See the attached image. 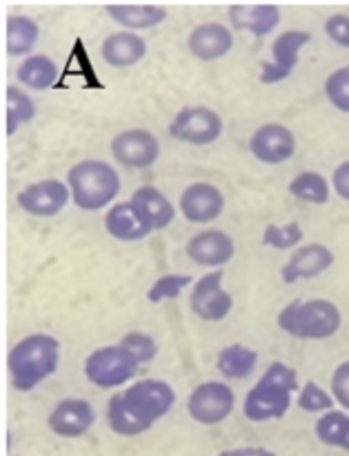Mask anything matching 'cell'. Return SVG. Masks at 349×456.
<instances>
[{"label": "cell", "mask_w": 349, "mask_h": 456, "mask_svg": "<svg viewBox=\"0 0 349 456\" xmlns=\"http://www.w3.org/2000/svg\"><path fill=\"white\" fill-rule=\"evenodd\" d=\"M296 405L303 412H332L334 410V396L328 395L319 383L307 381L298 392Z\"/></svg>", "instance_id": "32"}, {"label": "cell", "mask_w": 349, "mask_h": 456, "mask_svg": "<svg viewBox=\"0 0 349 456\" xmlns=\"http://www.w3.org/2000/svg\"><path fill=\"white\" fill-rule=\"evenodd\" d=\"M16 78L22 87L45 92L58 80V65L45 53H31L18 65Z\"/></svg>", "instance_id": "24"}, {"label": "cell", "mask_w": 349, "mask_h": 456, "mask_svg": "<svg viewBox=\"0 0 349 456\" xmlns=\"http://www.w3.org/2000/svg\"><path fill=\"white\" fill-rule=\"evenodd\" d=\"M294 392H301L298 390L296 370L289 368L288 363L274 361L245 396V419L254 423L283 419L292 408Z\"/></svg>", "instance_id": "3"}, {"label": "cell", "mask_w": 349, "mask_h": 456, "mask_svg": "<svg viewBox=\"0 0 349 456\" xmlns=\"http://www.w3.org/2000/svg\"><path fill=\"white\" fill-rule=\"evenodd\" d=\"M332 187L343 200H349V160L338 165L332 174Z\"/></svg>", "instance_id": "37"}, {"label": "cell", "mask_w": 349, "mask_h": 456, "mask_svg": "<svg viewBox=\"0 0 349 456\" xmlns=\"http://www.w3.org/2000/svg\"><path fill=\"white\" fill-rule=\"evenodd\" d=\"M312 43V34L305 29H288L272 45V61L261 62V83H283L296 69L301 49Z\"/></svg>", "instance_id": "10"}, {"label": "cell", "mask_w": 349, "mask_h": 456, "mask_svg": "<svg viewBox=\"0 0 349 456\" xmlns=\"http://www.w3.org/2000/svg\"><path fill=\"white\" fill-rule=\"evenodd\" d=\"M105 230L110 232L111 239L123 240V243H138L154 232L132 200L116 203L107 209Z\"/></svg>", "instance_id": "19"}, {"label": "cell", "mask_w": 349, "mask_h": 456, "mask_svg": "<svg viewBox=\"0 0 349 456\" xmlns=\"http://www.w3.org/2000/svg\"><path fill=\"white\" fill-rule=\"evenodd\" d=\"M236 408V395L227 383L205 381L191 390L187 399V412L200 426H218Z\"/></svg>", "instance_id": "8"}, {"label": "cell", "mask_w": 349, "mask_h": 456, "mask_svg": "<svg viewBox=\"0 0 349 456\" xmlns=\"http://www.w3.org/2000/svg\"><path fill=\"white\" fill-rule=\"evenodd\" d=\"M223 270H212L200 276L190 292V307L199 319L216 323L223 321L234 307V297L223 288Z\"/></svg>", "instance_id": "9"}, {"label": "cell", "mask_w": 349, "mask_h": 456, "mask_svg": "<svg viewBox=\"0 0 349 456\" xmlns=\"http://www.w3.org/2000/svg\"><path fill=\"white\" fill-rule=\"evenodd\" d=\"M110 150L116 163L125 165L129 169H147L158 160L160 142L147 129L134 127L116 134Z\"/></svg>", "instance_id": "11"}, {"label": "cell", "mask_w": 349, "mask_h": 456, "mask_svg": "<svg viewBox=\"0 0 349 456\" xmlns=\"http://www.w3.org/2000/svg\"><path fill=\"white\" fill-rule=\"evenodd\" d=\"M227 16L236 31H249L263 38L279 27L280 9L276 4H230Z\"/></svg>", "instance_id": "21"}, {"label": "cell", "mask_w": 349, "mask_h": 456, "mask_svg": "<svg viewBox=\"0 0 349 456\" xmlns=\"http://www.w3.org/2000/svg\"><path fill=\"white\" fill-rule=\"evenodd\" d=\"M187 258L203 267H223L234 258L236 243L227 232L205 230L187 240Z\"/></svg>", "instance_id": "16"}, {"label": "cell", "mask_w": 349, "mask_h": 456, "mask_svg": "<svg viewBox=\"0 0 349 456\" xmlns=\"http://www.w3.org/2000/svg\"><path fill=\"white\" fill-rule=\"evenodd\" d=\"M181 214L190 223H212L225 209V196L212 183H191L181 194Z\"/></svg>", "instance_id": "15"}, {"label": "cell", "mask_w": 349, "mask_h": 456, "mask_svg": "<svg viewBox=\"0 0 349 456\" xmlns=\"http://www.w3.org/2000/svg\"><path fill=\"white\" fill-rule=\"evenodd\" d=\"M194 283L196 281L190 274H165L147 289V301L156 303V305L163 301H174Z\"/></svg>", "instance_id": "30"}, {"label": "cell", "mask_w": 349, "mask_h": 456, "mask_svg": "<svg viewBox=\"0 0 349 456\" xmlns=\"http://www.w3.org/2000/svg\"><path fill=\"white\" fill-rule=\"evenodd\" d=\"M303 240V230L296 221L288 225H267L263 232V245L272 249H298Z\"/></svg>", "instance_id": "31"}, {"label": "cell", "mask_w": 349, "mask_h": 456, "mask_svg": "<svg viewBox=\"0 0 349 456\" xmlns=\"http://www.w3.org/2000/svg\"><path fill=\"white\" fill-rule=\"evenodd\" d=\"M289 194L296 196L303 203L325 205L329 200V183L319 172H301L289 183Z\"/></svg>", "instance_id": "28"}, {"label": "cell", "mask_w": 349, "mask_h": 456, "mask_svg": "<svg viewBox=\"0 0 349 456\" xmlns=\"http://www.w3.org/2000/svg\"><path fill=\"white\" fill-rule=\"evenodd\" d=\"M234 47V34L223 22H200L187 36V49L194 58L203 62H214L225 58Z\"/></svg>", "instance_id": "18"}, {"label": "cell", "mask_w": 349, "mask_h": 456, "mask_svg": "<svg viewBox=\"0 0 349 456\" xmlns=\"http://www.w3.org/2000/svg\"><path fill=\"white\" fill-rule=\"evenodd\" d=\"M249 151L265 165H280L296 154V138L280 123H265L249 138Z\"/></svg>", "instance_id": "13"}, {"label": "cell", "mask_w": 349, "mask_h": 456, "mask_svg": "<svg viewBox=\"0 0 349 456\" xmlns=\"http://www.w3.org/2000/svg\"><path fill=\"white\" fill-rule=\"evenodd\" d=\"M316 436L321 444L329 445V448H341L349 452V414L341 410H332L325 412L323 417L316 421Z\"/></svg>", "instance_id": "27"}, {"label": "cell", "mask_w": 349, "mask_h": 456, "mask_svg": "<svg viewBox=\"0 0 349 456\" xmlns=\"http://www.w3.org/2000/svg\"><path fill=\"white\" fill-rule=\"evenodd\" d=\"M101 56L110 67L127 69L147 56V40L134 31H114L102 40Z\"/></svg>", "instance_id": "20"}, {"label": "cell", "mask_w": 349, "mask_h": 456, "mask_svg": "<svg viewBox=\"0 0 349 456\" xmlns=\"http://www.w3.org/2000/svg\"><path fill=\"white\" fill-rule=\"evenodd\" d=\"M118 343L125 350L132 352V356L141 365L151 363L156 359V354H158V346H156L154 337H150L145 332H127Z\"/></svg>", "instance_id": "34"}, {"label": "cell", "mask_w": 349, "mask_h": 456, "mask_svg": "<svg viewBox=\"0 0 349 456\" xmlns=\"http://www.w3.org/2000/svg\"><path fill=\"white\" fill-rule=\"evenodd\" d=\"M258 365V352L252 350L248 346H240V343H231V346L223 347L221 354L216 359V370L225 379H248L249 374H254Z\"/></svg>", "instance_id": "25"}, {"label": "cell", "mask_w": 349, "mask_h": 456, "mask_svg": "<svg viewBox=\"0 0 349 456\" xmlns=\"http://www.w3.org/2000/svg\"><path fill=\"white\" fill-rule=\"evenodd\" d=\"M174 403L176 392L169 383L160 379H142L111 396L107 403V423L118 436H141L167 417Z\"/></svg>", "instance_id": "1"}, {"label": "cell", "mask_w": 349, "mask_h": 456, "mask_svg": "<svg viewBox=\"0 0 349 456\" xmlns=\"http://www.w3.org/2000/svg\"><path fill=\"white\" fill-rule=\"evenodd\" d=\"M325 94L329 102L343 114H349V67L332 71L325 80Z\"/></svg>", "instance_id": "33"}, {"label": "cell", "mask_w": 349, "mask_h": 456, "mask_svg": "<svg viewBox=\"0 0 349 456\" xmlns=\"http://www.w3.org/2000/svg\"><path fill=\"white\" fill-rule=\"evenodd\" d=\"M4 29H7V43H4V47H7L9 56L27 58V53L34 52V47L40 40L38 22L29 16H20V13L9 16Z\"/></svg>", "instance_id": "26"}, {"label": "cell", "mask_w": 349, "mask_h": 456, "mask_svg": "<svg viewBox=\"0 0 349 456\" xmlns=\"http://www.w3.org/2000/svg\"><path fill=\"white\" fill-rule=\"evenodd\" d=\"M96 423V410L85 399H62L47 419L49 430L61 439H80Z\"/></svg>", "instance_id": "14"}, {"label": "cell", "mask_w": 349, "mask_h": 456, "mask_svg": "<svg viewBox=\"0 0 349 456\" xmlns=\"http://www.w3.org/2000/svg\"><path fill=\"white\" fill-rule=\"evenodd\" d=\"M218 456H276L272 450L265 448H234V450H225Z\"/></svg>", "instance_id": "38"}, {"label": "cell", "mask_w": 349, "mask_h": 456, "mask_svg": "<svg viewBox=\"0 0 349 456\" xmlns=\"http://www.w3.org/2000/svg\"><path fill=\"white\" fill-rule=\"evenodd\" d=\"M223 129H225V123L218 111L205 105H191L183 107L174 116L169 125V136L187 145H212L223 136Z\"/></svg>", "instance_id": "7"}, {"label": "cell", "mask_w": 349, "mask_h": 456, "mask_svg": "<svg viewBox=\"0 0 349 456\" xmlns=\"http://www.w3.org/2000/svg\"><path fill=\"white\" fill-rule=\"evenodd\" d=\"M71 199L69 185H65L58 178H45V181L31 183L25 190L18 194V208L22 212L31 214V216L49 218L56 216L58 212H62L67 203Z\"/></svg>", "instance_id": "12"}, {"label": "cell", "mask_w": 349, "mask_h": 456, "mask_svg": "<svg viewBox=\"0 0 349 456\" xmlns=\"http://www.w3.org/2000/svg\"><path fill=\"white\" fill-rule=\"evenodd\" d=\"M276 323L294 338L323 341L341 330L343 314L337 303L328 301V298H310V301L288 303L280 310Z\"/></svg>", "instance_id": "5"}, {"label": "cell", "mask_w": 349, "mask_h": 456, "mask_svg": "<svg viewBox=\"0 0 349 456\" xmlns=\"http://www.w3.org/2000/svg\"><path fill=\"white\" fill-rule=\"evenodd\" d=\"M36 116V105L27 92H22L16 85L7 87V136H13L18 127L31 123Z\"/></svg>", "instance_id": "29"}, {"label": "cell", "mask_w": 349, "mask_h": 456, "mask_svg": "<svg viewBox=\"0 0 349 456\" xmlns=\"http://www.w3.org/2000/svg\"><path fill=\"white\" fill-rule=\"evenodd\" d=\"M61 341L52 334L36 332L20 338L7 356L9 381L13 390L31 392L52 374H56L61 365Z\"/></svg>", "instance_id": "2"}, {"label": "cell", "mask_w": 349, "mask_h": 456, "mask_svg": "<svg viewBox=\"0 0 349 456\" xmlns=\"http://www.w3.org/2000/svg\"><path fill=\"white\" fill-rule=\"evenodd\" d=\"M334 265V252L323 243H310L301 245L294 249L292 256L288 258L283 267H280V279L283 283L294 285L301 279H316L323 272H328Z\"/></svg>", "instance_id": "17"}, {"label": "cell", "mask_w": 349, "mask_h": 456, "mask_svg": "<svg viewBox=\"0 0 349 456\" xmlns=\"http://www.w3.org/2000/svg\"><path fill=\"white\" fill-rule=\"evenodd\" d=\"M107 16L125 27V31L154 29L167 20V9L163 4H105Z\"/></svg>", "instance_id": "22"}, {"label": "cell", "mask_w": 349, "mask_h": 456, "mask_svg": "<svg viewBox=\"0 0 349 456\" xmlns=\"http://www.w3.org/2000/svg\"><path fill=\"white\" fill-rule=\"evenodd\" d=\"M138 368H141V363L134 359L132 352L116 343V346L93 350L85 359L83 370L92 386L101 387V390H116V387H123L125 383L132 381L138 374Z\"/></svg>", "instance_id": "6"}, {"label": "cell", "mask_w": 349, "mask_h": 456, "mask_svg": "<svg viewBox=\"0 0 349 456\" xmlns=\"http://www.w3.org/2000/svg\"><path fill=\"white\" fill-rule=\"evenodd\" d=\"M325 34L338 45L349 49V16L347 13H334L325 20Z\"/></svg>", "instance_id": "36"}, {"label": "cell", "mask_w": 349, "mask_h": 456, "mask_svg": "<svg viewBox=\"0 0 349 456\" xmlns=\"http://www.w3.org/2000/svg\"><path fill=\"white\" fill-rule=\"evenodd\" d=\"M129 200L136 205V209L142 214L147 225L154 232L165 230L174 221V216H176V209H174L172 200L156 185H141Z\"/></svg>", "instance_id": "23"}, {"label": "cell", "mask_w": 349, "mask_h": 456, "mask_svg": "<svg viewBox=\"0 0 349 456\" xmlns=\"http://www.w3.org/2000/svg\"><path fill=\"white\" fill-rule=\"evenodd\" d=\"M329 390H332L334 399H337L343 408L349 410V361H343V363L334 370Z\"/></svg>", "instance_id": "35"}, {"label": "cell", "mask_w": 349, "mask_h": 456, "mask_svg": "<svg viewBox=\"0 0 349 456\" xmlns=\"http://www.w3.org/2000/svg\"><path fill=\"white\" fill-rule=\"evenodd\" d=\"M71 200L85 212H101L120 194V176L107 160L87 159L67 172Z\"/></svg>", "instance_id": "4"}]
</instances>
